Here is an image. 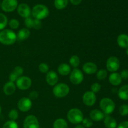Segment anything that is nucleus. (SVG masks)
<instances>
[{
    "label": "nucleus",
    "mask_w": 128,
    "mask_h": 128,
    "mask_svg": "<svg viewBox=\"0 0 128 128\" xmlns=\"http://www.w3.org/2000/svg\"><path fill=\"white\" fill-rule=\"evenodd\" d=\"M70 81L73 84L78 85L82 82L84 75L82 71L78 68H75L71 72L70 76Z\"/></svg>",
    "instance_id": "423d86ee"
},
{
    "label": "nucleus",
    "mask_w": 128,
    "mask_h": 128,
    "mask_svg": "<svg viewBox=\"0 0 128 128\" xmlns=\"http://www.w3.org/2000/svg\"><path fill=\"white\" fill-rule=\"evenodd\" d=\"M126 54H127L128 56V48H126Z\"/></svg>",
    "instance_id": "a18cd8bd"
},
{
    "label": "nucleus",
    "mask_w": 128,
    "mask_h": 128,
    "mask_svg": "<svg viewBox=\"0 0 128 128\" xmlns=\"http://www.w3.org/2000/svg\"><path fill=\"white\" fill-rule=\"evenodd\" d=\"M101 111L104 114L108 115L112 113L115 110V104L111 99L104 98L101 100L100 103Z\"/></svg>",
    "instance_id": "20e7f679"
},
{
    "label": "nucleus",
    "mask_w": 128,
    "mask_h": 128,
    "mask_svg": "<svg viewBox=\"0 0 128 128\" xmlns=\"http://www.w3.org/2000/svg\"><path fill=\"white\" fill-rule=\"evenodd\" d=\"M96 101V96L95 93L92 91H87L82 96V102L86 106H92Z\"/></svg>",
    "instance_id": "f8f14e48"
},
{
    "label": "nucleus",
    "mask_w": 128,
    "mask_h": 128,
    "mask_svg": "<svg viewBox=\"0 0 128 128\" xmlns=\"http://www.w3.org/2000/svg\"><path fill=\"white\" fill-rule=\"evenodd\" d=\"M117 128H128V121H123L121 122Z\"/></svg>",
    "instance_id": "79ce46f5"
},
{
    "label": "nucleus",
    "mask_w": 128,
    "mask_h": 128,
    "mask_svg": "<svg viewBox=\"0 0 128 128\" xmlns=\"http://www.w3.org/2000/svg\"><path fill=\"white\" fill-rule=\"evenodd\" d=\"M17 39L20 40V41L26 40L30 36V31L27 28H22L18 32Z\"/></svg>",
    "instance_id": "4be33fe9"
},
{
    "label": "nucleus",
    "mask_w": 128,
    "mask_h": 128,
    "mask_svg": "<svg viewBox=\"0 0 128 128\" xmlns=\"http://www.w3.org/2000/svg\"><path fill=\"white\" fill-rule=\"evenodd\" d=\"M12 72L16 75L18 78H20V76H22V73H23V69L21 66H16L14 68V69L13 70Z\"/></svg>",
    "instance_id": "f704fd0d"
},
{
    "label": "nucleus",
    "mask_w": 128,
    "mask_h": 128,
    "mask_svg": "<svg viewBox=\"0 0 128 128\" xmlns=\"http://www.w3.org/2000/svg\"><path fill=\"white\" fill-rule=\"evenodd\" d=\"M18 6L17 0H3L1 4V9L7 12L14 11Z\"/></svg>",
    "instance_id": "1a4fd4ad"
},
{
    "label": "nucleus",
    "mask_w": 128,
    "mask_h": 128,
    "mask_svg": "<svg viewBox=\"0 0 128 128\" xmlns=\"http://www.w3.org/2000/svg\"><path fill=\"white\" fill-rule=\"evenodd\" d=\"M47 83L51 86H54L58 82V76L57 73L53 71H48L46 77Z\"/></svg>",
    "instance_id": "4468645a"
},
{
    "label": "nucleus",
    "mask_w": 128,
    "mask_h": 128,
    "mask_svg": "<svg viewBox=\"0 0 128 128\" xmlns=\"http://www.w3.org/2000/svg\"><path fill=\"white\" fill-rule=\"evenodd\" d=\"M58 71L61 76H68L71 72V67L66 63H62L58 68Z\"/></svg>",
    "instance_id": "412c9836"
},
{
    "label": "nucleus",
    "mask_w": 128,
    "mask_h": 128,
    "mask_svg": "<svg viewBox=\"0 0 128 128\" xmlns=\"http://www.w3.org/2000/svg\"><path fill=\"white\" fill-rule=\"evenodd\" d=\"M70 1L72 4L76 6V5L80 4L81 2V1H82V0H70Z\"/></svg>",
    "instance_id": "37998d69"
},
{
    "label": "nucleus",
    "mask_w": 128,
    "mask_h": 128,
    "mask_svg": "<svg viewBox=\"0 0 128 128\" xmlns=\"http://www.w3.org/2000/svg\"><path fill=\"white\" fill-rule=\"evenodd\" d=\"M33 21L34 20L32 18H26L24 20L25 25H26L28 28H32V26H33Z\"/></svg>",
    "instance_id": "e433bc0d"
},
{
    "label": "nucleus",
    "mask_w": 128,
    "mask_h": 128,
    "mask_svg": "<svg viewBox=\"0 0 128 128\" xmlns=\"http://www.w3.org/2000/svg\"><path fill=\"white\" fill-rule=\"evenodd\" d=\"M9 26L12 30H16L20 26V22L16 19H12L9 22Z\"/></svg>",
    "instance_id": "2f4dec72"
},
{
    "label": "nucleus",
    "mask_w": 128,
    "mask_h": 128,
    "mask_svg": "<svg viewBox=\"0 0 128 128\" xmlns=\"http://www.w3.org/2000/svg\"><path fill=\"white\" fill-rule=\"evenodd\" d=\"M82 126L84 128H91V126L93 124V122H92V121L91 120V119H89L86 118H84L83 120L82 121Z\"/></svg>",
    "instance_id": "72a5a7b5"
},
{
    "label": "nucleus",
    "mask_w": 128,
    "mask_h": 128,
    "mask_svg": "<svg viewBox=\"0 0 128 128\" xmlns=\"http://www.w3.org/2000/svg\"><path fill=\"white\" fill-rule=\"evenodd\" d=\"M32 84V81L28 76H20L16 81V86L20 90H28Z\"/></svg>",
    "instance_id": "0eeeda50"
},
{
    "label": "nucleus",
    "mask_w": 128,
    "mask_h": 128,
    "mask_svg": "<svg viewBox=\"0 0 128 128\" xmlns=\"http://www.w3.org/2000/svg\"><path fill=\"white\" fill-rule=\"evenodd\" d=\"M117 42L119 46L122 48H128V35L126 34H121L118 36Z\"/></svg>",
    "instance_id": "6ab92c4d"
},
{
    "label": "nucleus",
    "mask_w": 128,
    "mask_h": 128,
    "mask_svg": "<svg viewBox=\"0 0 128 128\" xmlns=\"http://www.w3.org/2000/svg\"><path fill=\"white\" fill-rule=\"evenodd\" d=\"M70 64L72 66V67L76 68L78 67L80 64V59L76 55H73L71 56L70 59Z\"/></svg>",
    "instance_id": "a878e982"
},
{
    "label": "nucleus",
    "mask_w": 128,
    "mask_h": 128,
    "mask_svg": "<svg viewBox=\"0 0 128 128\" xmlns=\"http://www.w3.org/2000/svg\"><path fill=\"white\" fill-rule=\"evenodd\" d=\"M2 128H18V126L15 121L10 120L4 124Z\"/></svg>",
    "instance_id": "c756f323"
},
{
    "label": "nucleus",
    "mask_w": 128,
    "mask_h": 128,
    "mask_svg": "<svg viewBox=\"0 0 128 128\" xmlns=\"http://www.w3.org/2000/svg\"><path fill=\"white\" fill-rule=\"evenodd\" d=\"M0 7H1V2H0Z\"/></svg>",
    "instance_id": "de8ad7c7"
},
{
    "label": "nucleus",
    "mask_w": 128,
    "mask_h": 128,
    "mask_svg": "<svg viewBox=\"0 0 128 128\" xmlns=\"http://www.w3.org/2000/svg\"><path fill=\"white\" fill-rule=\"evenodd\" d=\"M74 128H85L82 125H78Z\"/></svg>",
    "instance_id": "c03bdc74"
},
{
    "label": "nucleus",
    "mask_w": 128,
    "mask_h": 128,
    "mask_svg": "<svg viewBox=\"0 0 128 128\" xmlns=\"http://www.w3.org/2000/svg\"><path fill=\"white\" fill-rule=\"evenodd\" d=\"M17 106L20 111L27 112L32 107V101L29 98H22L18 102Z\"/></svg>",
    "instance_id": "9d476101"
},
{
    "label": "nucleus",
    "mask_w": 128,
    "mask_h": 128,
    "mask_svg": "<svg viewBox=\"0 0 128 128\" xmlns=\"http://www.w3.org/2000/svg\"><path fill=\"white\" fill-rule=\"evenodd\" d=\"M68 123L64 119L58 118L53 123V128H68Z\"/></svg>",
    "instance_id": "b1692460"
},
{
    "label": "nucleus",
    "mask_w": 128,
    "mask_h": 128,
    "mask_svg": "<svg viewBox=\"0 0 128 128\" xmlns=\"http://www.w3.org/2000/svg\"><path fill=\"white\" fill-rule=\"evenodd\" d=\"M41 26H42V22H41V20H36V19L34 20L33 26H32L33 28H34L35 30H40L41 28Z\"/></svg>",
    "instance_id": "4c0bfd02"
},
{
    "label": "nucleus",
    "mask_w": 128,
    "mask_h": 128,
    "mask_svg": "<svg viewBox=\"0 0 128 128\" xmlns=\"http://www.w3.org/2000/svg\"><path fill=\"white\" fill-rule=\"evenodd\" d=\"M16 89V84L13 82L8 81L3 86V92L7 96H10L14 94Z\"/></svg>",
    "instance_id": "f3484780"
},
{
    "label": "nucleus",
    "mask_w": 128,
    "mask_h": 128,
    "mask_svg": "<svg viewBox=\"0 0 128 128\" xmlns=\"http://www.w3.org/2000/svg\"><path fill=\"white\" fill-rule=\"evenodd\" d=\"M118 96L122 100H128V84H126L120 88L118 91Z\"/></svg>",
    "instance_id": "5701e85b"
},
{
    "label": "nucleus",
    "mask_w": 128,
    "mask_h": 128,
    "mask_svg": "<svg viewBox=\"0 0 128 128\" xmlns=\"http://www.w3.org/2000/svg\"><path fill=\"white\" fill-rule=\"evenodd\" d=\"M120 74L121 78L124 79V80H127L128 79V70H122Z\"/></svg>",
    "instance_id": "ea45409f"
},
{
    "label": "nucleus",
    "mask_w": 128,
    "mask_h": 128,
    "mask_svg": "<svg viewBox=\"0 0 128 128\" xmlns=\"http://www.w3.org/2000/svg\"><path fill=\"white\" fill-rule=\"evenodd\" d=\"M9 78H10V81H11V82H14V81H16V80H18V77L13 72H11L10 74V76H9Z\"/></svg>",
    "instance_id": "a19ab883"
},
{
    "label": "nucleus",
    "mask_w": 128,
    "mask_h": 128,
    "mask_svg": "<svg viewBox=\"0 0 128 128\" xmlns=\"http://www.w3.org/2000/svg\"><path fill=\"white\" fill-rule=\"evenodd\" d=\"M109 81L113 86H119L122 82V78L118 72H112L109 76Z\"/></svg>",
    "instance_id": "a211bd4d"
},
{
    "label": "nucleus",
    "mask_w": 128,
    "mask_h": 128,
    "mask_svg": "<svg viewBox=\"0 0 128 128\" xmlns=\"http://www.w3.org/2000/svg\"><path fill=\"white\" fill-rule=\"evenodd\" d=\"M39 70L40 72H42V73H46L48 72L49 71V66L48 65L44 62H42L39 65Z\"/></svg>",
    "instance_id": "473e14b6"
},
{
    "label": "nucleus",
    "mask_w": 128,
    "mask_h": 128,
    "mask_svg": "<svg viewBox=\"0 0 128 128\" xmlns=\"http://www.w3.org/2000/svg\"><path fill=\"white\" fill-rule=\"evenodd\" d=\"M39 94L37 91H33L32 92H31L29 94V99H30L31 100H35L38 98Z\"/></svg>",
    "instance_id": "58836bf2"
},
{
    "label": "nucleus",
    "mask_w": 128,
    "mask_h": 128,
    "mask_svg": "<svg viewBox=\"0 0 128 128\" xmlns=\"http://www.w3.org/2000/svg\"><path fill=\"white\" fill-rule=\"evenodd\" d=\"M24 128H40L38 120L33 115H29L25 118L23 123Z\"/></svg>",
    "instance_id": "9b49d317"
},
{
    "label": "nucleus",
    "mask_w": 128,
    "mask_h": 128,
    "mask_svg": "<svg viewBox=\"0 0 128 128\" xmlns=\"http://www.w3.org/2000/svg\"><path fill=\"white\" fill-rule=\"evenodd\" d=\"M53 94L56 97L62 98L67 96L70 92V87L65 83H59L54 86Z\"/></svg>",
    "instance_id": "39448f33"
},
{
    "label": "nucleus",
    "mask_w": 128,
    "mask_h": 128,
    "mask_svg": "<svg viewBox=\"0 0 128 128\" xmlns=\"http://www.w3.org/2000/svg\"><path fill=\"white\" fill-rule=\"evenodd\" d=\"M17 40V36L11 30H3L0 31V42L4 45H12Z\"/></svg>",
    "instance_id": "f257e3e1"
},
{
    "label": "nucleus",
    "mask_w": 128,
    "mask_h": 128,
    "mask_svg": "<svg viewBox=\"0 0 128 128\" xmlns=\"http://www.w3.org/2000/svg\"><path fill=\"white\" fill-rule=\"evenodd\" d=\"M90 118L92 121H101L104 118V114L101 111L99 110H92L90 112Z\"/></svg>",
    "instance_id": "dca6fc26"
},
{
    "label": "nucleus",
    "mask_w": 128,
    "mask_h": 128,
    "mask_svg": "<svg viewBox=\"0 0 128 128\" xmlns=\"http://www.w3.org/2000/svg\"><path fill=\"white\" fill-rule=\"evenodd\" d=\"M18 111L16 110H15V109H12L8 114V117L11 120V121H15L18 118Z\"/></svg>",
    "instance_id": "c85d7f7f"
},
{
    "label": "nucleus",
    "mask_w": 128,
    "mask_h": 128,
    "mask_svg": "<svg viewBox=\"0 0 128 128\" xmlns=\"http://www.w3.org/2000/svg\"><path fill=\"white\" fill-rule=\"evenodd\" d=\"M18 13L22 18H28L31 14V10L30 6L25 3H21L17 7Z\"/></svg>",
    "instance_id": "ddd939ff"
},
{
    "label": "nucleus",
    "mask_w": 128,
    "mask_h": 128,
    "mask_svg": "<svg viewBox=\"0 0 128 128\" xmlns=\"http://www.w3.org/2000/svg\"><path fill=\"white\" fill-rule=\"evenodd\" d=\"M120 67V62L116 56H111L106 61V68L111 72H115Z\"/></svg>",
    "instance_id": "6e6552de"
},
{
    "label": "nucleus",
    "mask_w": 128,
    "mask_h": 128,
    "mask_svg": "<svg viewBox=\"0 0 128 128\" xmlns=\"http://www.w3.org/2000/svg\"><path fill=\"white\" fill-rule=\"evenodd\" d=\"M104 124L107 128H116L117 127V122L116 120L108 115L104 118Z\"/></svg>",
    "instance_id": "aec40b11"
},
{
    "label": "nucleus",
    "mask_w": 128,
    "mask_h": 128,
    "mask_svg": "<svg viewBox=\"0 0 128 128\" xmlns=\"http://www.w3.org/2000/svg\"><path fill=\"white\" fill-rule=\"evenodd\" d=\"M98 67L96 64L92 62H87L82 66V70L84 72L88 74H92L96 72Z\"/></svg>",
    "instance_id": "2eb2a0df"
},
{
    "label": "nucleus",
    "mask_w": 128,
    "mask_h": 128,
    "mask_svg": "<svg viewBox=\"0 0 128 128\" xmlns=\"http://www.w3.org/2000/svg\"><path fill=\"white\" fill-rule=\"evenodd\" d=\"M119 112L122 116H126L128 115V105L123 104L120 106L119 109Z\"/></svg>",
    "instance_id": "7c9ffc66"
},
{
    "label": "nucleus",
    "mask_w": 128,
    "mask_h": 128,
    "mask_svg": "<svg viewBox=\"0 0 128 128\" xmlns=\"http://www.w3.org/2000/svg\"><path fill=\"white\" fill-rule=\"evenodd\" d=\"M101 86L100 85V84H99L98 82H94V83L92 84L91 86V91L93 92L94 93H96V92H98L99 91L101 90Z\"/></svg>",
    "instance_id": "c9c22d12"
},
{
    "label": "nucleus",
    "mask_w": 128,
    "mask_h": 128,
    "mask_svg": "<svg viewBox=\"0 0 128 128\" xmlns=\"http://www.w3.org/2000/svg\"><path fill=\"white\" fill-rule=\"evenodd\" d=\"M108 76V72L106 70L101 69V70H99L96 74V78L98 80L102 81V80H105Z\"/></svg>",
    "instance_id": "cd10ccee"
},
{
    "label": "nucleus",
    "mask_w": 128,
    "mask_h": 128,
    "mask_svg": "<svg viewBox=\"0 0 128 128\" xmlns=\"http://www.w3.org/2000/svg\"><path fill=\"white\" fill-rule=\"evenodd\" d=\"M1 111H2V110H1V105H0V115H1Z\"/></svg>",
    "instance_id": "49530a36"
},
{
    "label": "nucleus",
    "mask_w": 128,
    "mask_h": 128,
    "mask_svg": "<svg viewBox=\"0 0 128 128\" xmlns=\"http://www.w3.org/2000/svg\"><path fill=\"white\" fill-rule=\"evenodd\" d=\"M50 11L45 5L37 4L31 10V14L36 20H41L48 16Z\"/></svg>",
    "instance_id": "f03ea898"
},
{
    "label": "nucleus",
    "mask_w": 128,
    "mask_h": 128,
    "mask_svg": "<svg viewBox=\"0 0 128 128\" xmlns=\"http://www.w3.org/2000/svg\"><path fill=\"white\" fill-rule=\"evenodd\" d=\"M54 6L58 10L64 9L68 4V0H54Z\"/></svg>",
    "instance_id": "393cba45"
},
{
    "label": "nucleus",
    "mask_w": 128,
    "mask_h": 128,
    "mask_svg": "<svg viewBox=\"0 0 128 128\" xmlns=\"http://www.w3.org/2000/svg\"><path fill=\"white\" fill-rule=\"evenodd\" d=\"M67 118L71 123L78 124L82 122L83 120V114L78 108H72L68 112Z\"/></svg>",
    "instance_id": "7ed1b4c3"
},
{
    "label": "nucleus",
    "mask_w": 128,
    "mask_h": 128,
    "mask_svg": "<svg viewBox=\"0 0 128 128\" xmlns=\"http://www.w3.org/2000/svg\"><path fill=\"white\" fill-rule=\"evenodd\" d=\"M7 24L8 18L6 15L2 13H0V31L3 30L7 25Z\"/></svg>",
    "instance_id": "bb28decb"
}]
</instances>
